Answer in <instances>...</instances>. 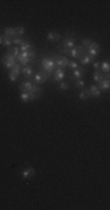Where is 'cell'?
<instances>
[{
  "label": "cell",
  "mask_w": 110,
  "mask_h": 210,
  "mask_svg": "<svg viewBox=\"0 0 110 210\" xmlns=\"http://www.w3.org/2000/svg\"><path fill=\"white\" fill-rule=\"evenodd\" d=\"M55 63V68L57 69H63V68H67L68 67V63H69V59L64 55H53L50 57Z\"/></svg>",
  "instance_id": "6da1fadb"
},
{
  "label": "cell",
  "mask_w": 110,
  "mask_h": 210,
  "mask_svg": "<svg viewBox=\"0 0 110 210\" xmlns=\"http://www.w3.org/2000/svg\"><path fill=\"white\" fill-rule=\"evenodd\" d=\"M41 69H44L49 76H52V74L55 71V63L50 57H44L41 60Z\"/></svg>",
  "instance_id": "7a4b0ae2"
},
{
  "label": "cell",
  "mask_w": 110,
  "mask_h": 210,
  "mask_svg": "<svg viewBox=\"0 0 110 210\" xmlns=\"http://www.w3.org/2000/svg\"><path fill=\"white\" fill-rule=\"evenodd\" d=\"M49 75L47 74L46 71L44 69H40V71L34 75V77H33V81H34V83L35 84H44V83H46L47 81L49 79Z\"/></svg>",
  "instance_id": "3957f363"
},
{
  "label": "cell",
  "mask_w": 110,
  "mask_h": 210,
  "mask_svg": "<svg viewBox=\"0 0 110 210\" xmlns=\"http://www.w3.org/2000/svg\"><path fill=\"white\" fill-rule=\"evenodd\" d=\"M1 63H2V65L5 67V68H13V65L17 63V59H14V57H12L11 55H8L7 52L2 56V59H1Z\"/></svg>",
  "instance_id": "277c9868"
},
{
  "label": "cell",
  "mask_w": 110,
  "mask_h": 210,
  "mask_svg": "<svg viewBox=\"0 0 110 210\" xmlns=\"http://www.w3.org/2000/svg\"><path fill=\"white\" fill-rule=\"evenodd\" d=\"M75 46H76L75 39H73V37H67V39H64L63 41H62V44L60 47V50H70V49H73Z\"/></svg>",
  "instance_id": "5b68a950"
},
{
  "label": "cell",
  "mask_w": 110,
  "mask_h": 210,
  "mask_svg": "<svg viewBox=\"0 0 110 210\" xmlns=\"http://www.w3.org/2000/svg\"><path fill=\"white\" fill-rule=\"evenodd\" d=\"M28 95H29V99L31 100H35V99L41 97V95H42V89L40 87H37V85L33 84V88L31 89V91L28 92Z\"/></svg>",
  "instance_id": "8992f818"
},
{
  "label": "cell",
  "mask_w": 110,
  "mask_h": 210,
  "mask_svg": "<svg viewBox=\"0 0 110 210\" xmlns=\"http://www.w3.org/2000/svg\"><path fill=\"white\" fill-rule=\"evenodd\" d=\"M17 60H18L19 64H21V67H26V65H28V64L31 63V62H29V59H28V52H19Z\"/></svg>",
  "instance_id": "52a82bcc"
},
{
  "label": "cell",
  "mask_w": 110,
  "mask_h": 210,
  "mask_svg": "<svg viewBox=\"0 0 110 210\" xmlns=\"http://www.w3.org/2000/svg\"><path fill=\"white\" fill-rule=\"evenodd\" d=\"M66 77V72L63 69H55L53 72V82H62L63 78Z\"/></svg>",
  "instance_id": "ba28073f"
},
{
  "label": "cell",
  "mask_w": 110,
  "mask_h": 210,
  "mask_svg": "<svg viewBox=\"0 0 110 210\" xmlns=\"http://www.w3.org/2000/svg\"><path fill=\"white\" fill-rule=\"evenodd\" d=\"M21 174H22V177H24L25 180H27V179H31V177H33V176L35 175V170H34V168H32V167H26V168L22 169Z\"/></svg>",
  "instance_id": "9c48e42d"
},
{
  "label": "cell",
  "mask_w": 110,
  "mask_h": 210,
  "mask_svg": "<svg viewBox=\"0 0 110 210\" xmlns=\"http://www.w3.org/2000/svg\"><path fill=\"white\" fill-rule=\"evenodd\" d=\"M32 88H33V83L31 81H25L19 85V90L20 92H29Z\"/></svg>",
  "instance_id": "30bf717a"
},
{
  "label": "cell",
  "mask_w": 110,
  "mask_h": 210,
  "mask_svg": "<svg viewBox=\"0 0 110 210\" xmlns=\"http://www.w3.org/2000/svg\"><path fill=\"white\" fill-rule=\"evenodd\" d=\"M86 72H87V70L81 68V67H79L77 69L73 70V74H72V78H76V79H81L86 75Z\"/></svg>",
  "instance_id": "8fae6325"
},
{
  "label": "cell",
  "mask_w": 110,
  "mask_h": 210,
  "mask_svg": "<svg viewBox=\"0 0 110 210\" xmlns=\"http://www.w3.org/2000/svg\"><path fill=\"white\" fill-rule=\"evenodd\" d=\"M21 74H22V76H24L25 78H29V77H32V76H33V67H32V64L26 65V67H22Z\"/></svg>",
  "instance_id": "7c38bea8"
},
{
  "label": "cell",
  "mask_w": 110,
  "mask_h": 210,
  "mask_svg": "<svg viewBox=\"0 0 110 210\" xmlns=\"http://www.w3.org/2000/svg\"><path fill=\"white\" fill-rule=\"evenodd\" d=\"M79 61H80V63H81L82 65H88V64H90V63L94 62V57H92V56L88 55V54H84L82 57L79 59Z\"/></svg>",
  "instance_id": "4fadbf2b"
},
{
  "label": "cell",
  "mask_w": 110,
  "mask_h": 210,
  "mask_svg": "<svg viewBox=\"0 0 110 210\" xmlns=\"http://www.w3.org/2000/svg\"><path fill=\"white\" fill-rule=\"evenodd\" d=\"M89 92H90V97H94V98H99L102 94V91L99 89V87L97 85H94V84L89 88Z\"/></svg>",
  "instance_id": "5bb4252c"
},
{
  "label": "cell",
  "mask_w": 110,
  "mask_h": 210,
  "mask_svg": "<svg viewBox=\"0 0 110 210\" xmlns=\"http://www.w3.org/2000/svg\"><path fill=\"white\" fill-rule=\"evenodd\" d=\"M99 89L101 91H109V88H110V81L108 78H104L103 81L99 82Z\"/></svg>",
  "instance_id": "9a60e30c"
},
{
  "label": "cell",
  "mask_w": 110,
  "mask_h": 210,
  "mask_svg": "<svg viewBox=\"0 0 110 210\" xmlns=\"http://www.w3.org/2000/svg\"><path fill=\"white\" fill-rule=\"evenodd\" d=\"M60 34L59 33H56V32H49L48 34H47V40L48 41H50V42H57L59 40H60Z\"/></svg>",
  "instance_id": "2e32d148"
},
{
  "label": "cell",
  "mask_w": 110,
  "mask_h": 210,
  "mask_svg": "<svg viewBox=\"0 0 110 210\" xmlns=\"http://www.w3.org/2000/svg\"><path fill=\"white\" fill-rule=\"evenodd\" d=\"M79 98H80V100H87V99H89V98H90L89 89H88V88L82 89L81 92H80V95H79Z\"/></svg>",
  "instance_id": "e0dca14e"
},
{
  "label": "cell",
  "mask_w": 110,
  "mask_h": 210,
  "mask_svg": "<svg viewBox=\"0 0 110 210\" xmlns=\"http://www.w3.org/2000/svg\"><path fill=\"white\" fill-rule=\"evenodd\" d=\"M4 33L6 36H8V37H17V33H15V27H6L5 28V30H4Z\"/></svg>",
  "instance_id": "ac0fdd59"
},
{
  "label": "cell",
  "mask_w": 110,
  "mask_h": 210,
  "mask_svg": "<svg viewBox=\"0 0 110 210\" xmlns=\"http://www.w3.org/2000/svg\"><path fill=\"white\" fill-rule=\"evenodd\" d=\"M19 49H20V52H28L31 49H34V46L31 43V42H28V41H25L24 43L20 44Z\"/></svg>",
  "instance_id": "d6986e66"
},
{
  "label": "cell",
  "mask_w": 110,
  "mask_h": 210,
  "mask_svg": "<svg viewBox=\"0 0 110 210\" xmlns=\"http://www.w3.org/2000/svg\"><path fill=\"white\" fill-rule=\"evenodd\" d=\"M0 44L5 46V47H9L12 44V39L6 36V35H0Z\"/></svg>",
  "instance_id": "ffe728a7"
},
{
  "label": "cell",
  "mask_w": 110,
  "mask_h": 210,
  "mask_svg": "<svg viewBox=\"0 0 110 210\" xmlns=\"http://www.w3.org/2000/svg\"><path fill=\"white\" fill-rule=\"evenodd\" d=\"M92 78H94V81H96L99 83V82H101V81L105 78V76H104V74L102 72L101 70H95V72L92 75Z\"/></svg>",
  "instance_id": "44dd1931"
},
{
  "label": "cell",
  "mask_w": 110,
  "mask_h": 210,
  "mask_svg": "<svg viewBox=\"0 0 110 210\" xmlns=\"http://www.w3.org/2000/svg\"><path fill=\"white\" fill-rule=\"evenodd\" d=\"M100 70H101L103 74H109V70H110L109 61L101 62V64H100Z\"/></svg>",
  "instance_id": "7402d4cb"
},
{
  "label": "cell",
  "mask_w": 110,
  "mask_h": 210,
  "mask_svg": "<svg viewBox=\"0 0 110 210\" xmlns=\"http://www.w3.org/2000/svg\"><path fill=\"white\" fill-rule=\"evenodd\" d=\"M7 54L8 55H11L12 57H14V59H17L18 57V55H19V48L18 47H9L8 49H7Z\"/></svg>",
  "instance_id": "603a6c76"
},
{
  "label": "cell",
  "mask_w": 110,
  "mask_h": 210,
  "mask_svg": "<svg viewBox=\"0 0 110 210\" xmlns=\"http://www.w3.org/2000/svg\"><path fill=\"white\" fill-rule=\"evenodd\" d=\"M21 70H22V67H21V64H19V63H15L14 65H13V68H11L9 71H12L13 74H15L17 76H19L20 74H21Z\"/></svg>",
  "instance_id": "cb8c5ba5"
},
{
  "label": "cell",
  "mask_w": 110,
  "mask_h": 210,
  "mask_svg": "<svg viewBox=\"0 0 110 210\" xmlns=\"http://www.w3.org/2000/svg\"><path fill=\"white\" fill-rule=\"evenodd\" d=\"M27 52H28V59H29L31 64H32V63H34V62H35V56H37L35 50H34V49H31V50H28Z\"/></svg>",
  "instance_id": "d4e9b609"
},
{
  "label": "cell",
  "mask_w": 110,
  "mask_h": 210,
  "mask_svg": "<svg viewBox=\"0 0 110 210\" xmlns=\"http://www.w3.org/2000/svg\"><path fill=\"white\" fill-rule=\"evenodd\" d=\"M84 87H86V82L84 81H82V79H76V82H75V88L76 89H84Z\"/></svg>",
  "instance_id": "484cf974"
},
{
  "label": "cell",
  "mask_w": 110,
  "mask_h": 210,
  "mask_svg": "<svg viewBox=\"0 0 110 210\" xmlns=\"http://www.w3.org/2000/svg\"><path fill=\"white\" fill-rule=\"evenodd\" d=\"M20 99H21L24 103H28V102L31 100L28 92H20Z\"/></svg>",
  "instance_id": "4316f807"
},
{
  "label": "cell",
  "mask_w": 110,
  "mask_h": 210,
  "mask_svg": "<svg viewBox=\"0 0 110 210\" xmlns=\"http://www.w3.org/2000/svg\"><path fill=\"white\" fill-rule=\"evenodd\" d=\"M15 33H17V37H21V35L25 34V28L22 26L15 27Z\"/></svg>",
  "instance_id": "83f0119b"
},
{
  "label": "cell",
  "mask_w": 110,
  "mask_h": 210,
  "mask_svg": "<svg viewBox=\"0 0 110 210\" xmlns=\"http://www.w3.org/2000/svg\"><path fill=\"white\" fill-rule=\"evenodd\" d=\"M80 65H79V63L77 62H75V61H69V63H68V67L67 68H69L70 70H75V69H77Z\"/></svg>",
  "instance_id": "f1b7e54d"
},
{
  "label": "cell",
  "mask_w": 110,
  "mask_h": 210,
  "mask_svg": "<svg viewBox=\"0 0 110 210\" xmlns=\"http://www.w3.org/2000/svg\"><path fill=\"white\" fill-rule=\"evenodd\" d=\"M69 83H68V82H63V81H62V82H60V84H59V89H60V90H62V91H63V90H68V89H69Z\"/></svg>",
  "instance_id": "f546056e"
},
{
  "label": "cell",
  "mask_w": 110,
  "mask_h": 210,
  "mask_svg": "<svg viewBox=\"0 0 110 210\" xmlns=\"http://www.w3.org/2000/svg\"><path fill=\"white\" fill-rule=\"evenodd\" d=\"M25 41H26V40L22 39V37H14V39H12V42L15 43V44H19V46H20L21 43H24Z\"/></svg>",
  "instance_id": "4dcf8cb0"
},
{
  "label": "cell",
  "mask_w": 110,
  "mask_h": 210,
  "mask_svg": "<svg viewBox=\"0 0 110 210\" xmlns=\"http://www.w3.org/2000/svg\"><path fill=\"white\" fill-rule=\"evenodd\" d=\"M92 41L90 40V39H88V37H87V39H83V40H82V46L84 47V48H88V47L92 44Z\"/></svg>",
  "instance_id": "1f68e13d"
},
{
  "label": "cell",
  "mask_w": 110,
  "mask_h": 210,
  "mask_svg": "<svg viewBox=\"0 0 110 210\" xmlns=\"http://www.w3.org/2000/svg\"><path fill=\"white\" fill-rule=\"evenodd\" d=\"M8 77H9V79H11L12 82H17V81H18L19 76H17L15 74H13L12 71H9V72H8Z\"/></svg>",
  "instance_id": "d6a6232c"
},
{
  "label": "cell",
  "mask_w": 110,
  "mask_h": 210,
  "mask_svg": "<svg viewBox=\"0 0 110 210\" xmlns=\"http://www.w3.org/2000/svg\"><path fill=\"white\" fill-rule=\"evenodd\" d=\"M88 48H92V49H96V50H100V49H101L100 44L96 43V42H92V44H90V46H89Z\"/></svg>",
  "instance_id": "836d02e7"
},
{
  "label": "cell",
  "mask_w": 110,
  "mask_h": 210,
  "mask_svg": "<svg viewBox=\"0 0 110 210\" xmlns=\"http://www.w3.org/2000/svg\"><path fill=\"white\" fill-rule=\"evenodd\" d=\"M100 64L101 62H92V68L95 70H100Z\"/></svg>",
  "instance_id": "e575fe53"
}]
</instances>
